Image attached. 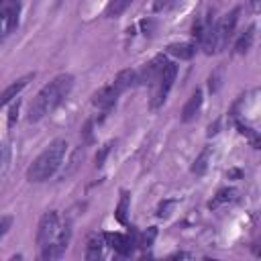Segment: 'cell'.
Listing matches in <instances>:
<instances>
[{"mask_svg": "<svg viewBox=\"0 0 261 261\" xmlns=\"http://www.w3.org/2000/svg\"><path fill=\"white\" fill-rule=\"evenodd\" d=\"M71 88H73V75H69V73L55 75L35 96V100H33V104L29 108V122H39L41 118L51 114L55 108H59L67 100Z\"/></svg>", "mask_w": 261, "mask_h": 261, "instance_id": "6da1fadb", "label": "cell"}, {"mask_svg": "<svg viewBox=\"0 0 261 261\" xmlns=\"http://www.w3.org/2000/svg\"><path fill=\"white\" fill-rule=\"evenodd\" d=\"M65 151H67V143L63 139H57L53 141L27 169V179L33 181V184H41L45 179H49L61 165L63 157H65Z\"/></svg>", "mask_w": 261, "mask_h": 261, "instance_id": "7a4b0ae2", "label": "cell"}, {"mask_svg": "<svg viewBox=\"0 0 261 261\" xmlns=\"http://www.w3.org/2000/svg\"><path fill=\"white\" fill-rule=\"evenodd\" d=\"M175 75H177V65L167 63L163 67V71L157 75V80L151 84L153 86V92H151V108L153 110L163 106V102H165V98H167V94H169V90L175 82Z\"/></svg>", "mask_w": 261, "mask_h": 261, "instance_id": "3957f363", "label": "cell"}, {"mask_svg": "<svg viewBox=\"0 0 261 261\" xmlns=\"http://www.w3.org/2000/svg\"><path fill=\"white\" fill-rule=\"evenodd\" d=\"M61 232V222H59V214L55 210H49L41 216L39 226H37V245L39 249H47L49 245H53L57 241Z\"/></svg>", "mask_w": 261, "mask_h": 261, "instance_id": "277c9868", "label": "cell"}, {"mask_svg": "<svg viewBox=\"0 0 261 261\" xmlns=\"http://www.w3.org/2000/svg\"><path fill=\"white\" fill-rule=\"evenodd\" d=\"M18 16H20V2L18 0H10V2L0 4V39H4L6 35H10L16 29Z\"/></svg>", "mask_w": 261, "mask_h": 261, "instance_id": "5b68a950", "label": "cell"}, {"mask_svg": "<svg viewBox=\"0 0 261 261\" xmlns=\"http://www.w3.org/2000/svg\"><path fill=\"white\" fill-rule=\"evenodd\" d=\"M69 239H71V226H69V222H65V224H61V232H59L57 241H55L53 245H49L47 249L41 251V259H47V261L59 259V257L65 253Z\"/></svg>", "mask_w": 261, "mask_h": 261, "instance_id": "8992f818", "label": "cell"}, {"mask_svg": "<svg viewBox=\"0 0 261 261\" xmlns=\"http://www.w3.org/2000/svg\"><path fill=\"white\" fill-rule=\"evenodd\" d=\"M165 65H167L165 55H155L149 63L143 65L141 71H137V84H147V86H151V84L157 80V75L163 71Z\"/></svg>", "mask_w": 261, "mask_h": 261, "instance_id": "52a82bcc", "label": "cell"}, {"mask_svg": "<svg viewBox=\"0 0 261 261\" xmlns=\"http://www.w3.org/2000/svg\"><path fill=\"white\" fill-rule=\"evenodd\" d=\"M118 96H120V92H118L112 84H108V86L100 88L98 92H94V96H92V104L98 106V108H102V110H110V108L116 104Z\"/></svg>", "mask_w": 261, "mask_h": 261, "instance_id": "ba28073f", "label": "cell"}, {"mask_svg": "<svg viewBox=\"0 0 261 261\" xmlns=\"http://www.w3.org/2000/svg\"><path fill=\"white\" fill-rule=\"evenodd\" d=\"M104 237V241H106V245H110L118 255H130L133 253V249H135V241L128 237V234H120V232H106V234H102Z\"/></svg>", "mask_w": 261, "mask_h": 261, "instance_id": "9c48e42d", "label": "cell"}, {"mask_svg": "<svg viewBox=\"0 0 261 261\" xmlns=\"http://www.w3.org/2000/svg\"><path fill=\"white\" fill-rule=\"evenodd\" d=\"M202 100H204L202 90H200V88L194 90L192 96L188 98V102L184 104V110H181V120H184V122H190V120H194V118L198 116V112H200V108H202Z\"/></svg>", "mask_w": 261, "mask_h": 261, "instance_id": "30bf717a", "label": "cell"}, {"mask_svg": "<svg viewBox=\"0 0 261 261\" xmlns=\"http://www.w3.org/2000/svg\"><path fill=\"white\" fill-rule=\"evenodd\" d=\"M33 75H24V77H20V80H16V82H12L10 86H6L2 92H0V108L2 106H6L12 98H16L24 88H27V84H29V80H31Z\"/></svg>", "mask_w": 261, "mask_h": 261, "instance_id": "8fae6325", "label": "cell"}, {"mask_svg": "<svg viewBox=\"0 0 261 261\" xmlns=\"http://www.w3.org/2000/svg\"><path fill=\"white\" fill-rule=\"evenodd\" d=\"M137 84V71L135 69H122V71H118L116 73V77L112 80V86L122 94V92H126L128 88H133Z\"/></svg>", "mask_w": 261, "mask_h": 261, "instance_id": "7c38bea8", "label": "cell"}, {"mask_svg": "<svg viewBox=\"0 0 261 261\" xmlns=\"http://www.w3.org/2000/svg\"><path fill=\"white\" fill-rule=\"evenodd\" d=\"M102 247H104V237L102 234H90L88 237V245H86V253L84 257L88 261H94L102 255Z\"/></svg>", "mask_w": 261, "mask_h": 261, "instance_id": "4fadbf2b", "label": "cell"}, {"mask_svg": "<svg viewBox=\"0 0 261 261\" xmlns=\"http://www.w3.org/2000/svg\"><path fill=\"white\" fill-rule=\"evenodd\" d=\"M167 51L175 55L177 59H192L196 55V45L194 43H171Z\"/></svg>", "mask_w": 261, "mask_h": 261, "instance_id": "5bb4252c", "label": "cell"}, {"mask_svg": "<svg viewBox=\"0 0 261 261\" xmlns=\"http://www.w3.org/2000/svg\"><path fill=\"white\" fill-rule=\"evenodd\" d=\"M237 196H239V192H237L234 188H224V190H220V192L208 202V208H218V206H222V204H230V202L237 200Z\"/></svg>", "mask_w": 261, "mask_h": 261, "instance_id": "9a60e30c", "label": "cell"}, {"mask_svg": "<svg viewBox=\"0 0 261 261\" xmlns=\"http://www.w3.org/2000/svg\"><path fill=\"white\" fill-rule=\"evenodd\" d=\"M253 39H255V27H249L241 37L239 41L234 43V53H247L253 45Z\"/></svg>", "mask_w": 261, "mask_h": 261, "instance_id": "2e32d148", "label": "cell"}, {"mask_svg": "<svg viewBox=\"0 0 261 261\" xmlns=\"http://www.w3.org/2000/svg\"><path fill=\"white\" fill-rule=\"evenodd\" d=\"M130 2H133V0H110L108 6H106V10H104V14H106L108 18H118V16L130 6Z\"/></svg>", "mask_w": 261, "mask_h": 261, "instance_id": "e0dca14e", "label": "cell"}, {"mask_svg": "<svg viewBox=\"0 0 261 261\" xmlns=\"http://www.w3.org/2000/svg\"><path fill=\"white\" fill-rule=\"evenodd\" d=\"M208 157H210V149H204V151L198 155V159H196L194 165H192V171H194L196 175H202V173L206 171V167H208Z\"/></svg>", "mask_w": 261, "mask_h": 261, "instance_id": "ac0fdd59", "label": "cell"}, {"mask_svg": "<svg viewBox=\"0 0 261 261\" xmlns=\"http://www.w3.org/2000/svg\"><path fill=\"white\" fill-rule=\"evenodd\" d=\"M126 208H128V194L122 192V198H120L118 208H116V212H114V216H116V220H118L120 224H126Z\"/></svg>", "mask_w": 261, "mask_h": 261, "instance_id": "d6986e66", "label": "cell"}, {"mask_svg": "<svg viewBox=\"0 0 261 261\" xmlns=\"http://www.w3.org/2000/svg\"><path fill=\"white\" fill-rule=\"evenodd\" d=\"M155 234H157V230H155V226H151V228H149V232H145V234L141 237V247H143V249L151 247V243H153Z\"/></svg>", "mask_w": 261, "mask_h": 261, "instance_id": "ffe728a7", "label": "cell"}, {"mask_svg": "<svg viewBox=\"0 0 261 261\" xmlns=\"http://www.w3.org/2000/svg\"><path fill=\"white\" fill-rule=\"evenodd\" d=\"M10 226H12V216H0V241L4 239Z\"/></svg>", "mask_w": 261, "mask_h": 261, "instance_id": "44dd1931", "label": "cell"}, {"mask_svg": "<svg viewBox=\"0 0 261 261\" xmlns=\"http://www.w3.org/2000/svg\"><path fill=\"white\" fill-rule=\"evenodd\" d=\"M108 151H110V145H106V147H102V151H100V153L96 155V165H98V167H100V165L104 163V157L108 155Z\"/></svg>", "mask_w": 261, "mask_h": 261, "instance_id": "7402d4cb", "label": "cell"}, {"mask_svg": "<svg viewBox=\"0 0 261 261\" xmlns=\"http://www.w3.org/2000/svg\"><path fill=\"white\" fill-rule=\"evenodd\" d=\"M177 0H157L155 2V10H165V8H169L171 4H175Z\"/></svg>", "mask_w": 261, "mask_h": 261, "instance_id": "603a6c76", "label": "cell"}, {"mask_svg": "<svg viewBox=\"0 0 261 261\" xmlns=\"http://www.w3.org/2000/svg\"><path fill=\"white\" fill-rule=\"evenodd\" d=\"M16 112H18V104L16 106H12V110H10V116H8V124L12 126L14 124V120H16Z\"/></svg>", "mask_w": 261, "mask_h": 261, "instance_id": "cb8c5ba5", "label": "cell"}, {"mask_svg": "<svg viewBox=\"0 0 261 261\" xmlns=\"http://www.w3.org/2000/svg\"><path fill=\"white\" fill-rule=\"evenodd\" d=\"M4 2H10V0H0V4H4Z\"/></svg>", "mask_w": 261, "mask_h": 261, "instance_id": "d4e9b609", "label": "cell"}]
</instances>
